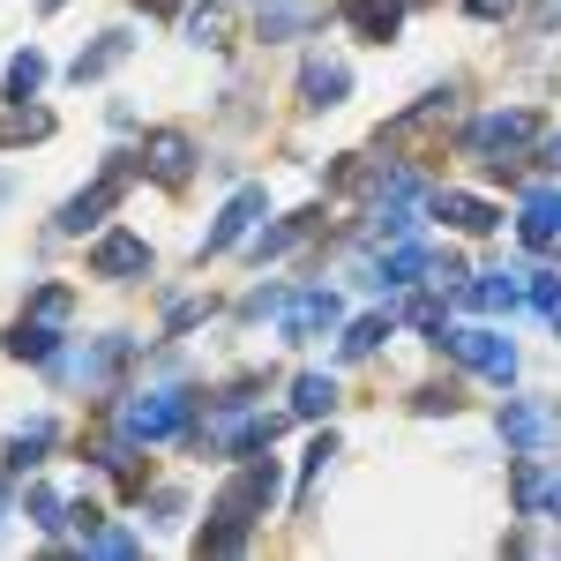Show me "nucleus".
<instances>
[{
	"label": "nucleus",
	"instance_id": "c85d7f7f",
	"mask_svg": "<svg viewBox=\"0 0 561 561\" xmlns=\"http://www.w3.org/2000/svg\"><path fill=\"white\" fill-rule=\"evenodd\" d=\"M524 300L539 307V314H554V307H561V277H554V270H524Z\"/></svg>",
	"mask_w": 561,
	"mask_h": 561
},
{
	"label": "nucleus",
	"instance_id": "1a4fd4ad",
	"mask_svg": "<svg viewBox=\"0 0 561 561\" xmlns=\"http://www.w3.org/2000/svg\"><path fill=\"white\" fill-rule=\"evenodd\" d=\"M277 330L285 337H330L337 330V293H285V307H277Z\"/></svg>",
	"mask_w": 561,
	"mask_h": 561
},
{
	"label": "nucleus",
	"instance_id": "a878e982",
	"mask_svg": "<svg viewBox=\"0 0 561 561\" xmlns=\"http://www.w3.org/2000/svg\"><path fill=\"white\" fill-rule=\"evenodd\" d=\"M300 232H307V217H285V225L255 232V248H248V255H255V262H277L285 248H300Z\"/></svg>",
	"mask_w": 561,
	"mask_h": 561
},
{
	"label": "nucleus",
	"instance_id": "a211bd4d",
	"mask_svg": "<svg viewBox=\"0 0 561 561\" xmlns=\"http://www.w3.org/2000/svg\"><path fill=\"white\" fill-rule=\"evenodd\" d=\"M404 8H412V0H345V23L359 31V38H397Z\"/></svg>",
	"mask_w": 561,
	"mask_h": 561
},
{
	"label": "nucleus",
	"instance_id": "7ed1b4c3",
	"mask_svg": "<svg viewBox=\"0 0 561 561\" xmlns=\"http://www.w3.org/2000/svg\"><path fill=\"white\" fill-rule=\"evenodd\" d=\"M68 314H76V293H68V285H45L38 300L23 307V322H15V330H8V352H15V359H60V322H68Z\"/></svg>",
	"mask_w": 561,
	"mask_h": 561
},
{
	"label": "nucleus",
	"instance_id": "bb28decb",
	"mask_svg": "<svg viewBox=\"0 0 561 561\" xmlns=\"http://www.w3.org/2000/svg\"><path fill=\"white\" fill-rule=\"evenodd\" d=\"M38 135H53V113H38V105H15V113H8V128H0V142H38Z\"/></svg>",
	"mask_w": 561,
	"mask_h": 561
},
{
	"label": "nucleus",
	"instance_id": "b1692460",
	"mask_svg": "<svg viewBox=\"0 0 561 561\" xmlns=\"http://www.w3.org/2000/svg\"><path fill=\"white\" fill-rule=\"evenodd\" d=\"M330 404H337V382H330V375H300V382H293V412H300V420H322Z\"/></svg>",
	"mask_w": 561,
	"mask_h": 561
},
{
	"label": "nucleus",
	"instance_id": "4468645a",
	"mask_svg": "<svg viewBox=\"0 0 561 561\" xmlns=\"http://www.w3.org/2000/svg\"><path fill=\"white\" fill-rule=\"evenodd\" d=\"M330 8L322 0H262V15H255V38H300V31H314Z\"/></svg>",
	"mask_w": 561,
	"mask_h": 561
},
{
	"label": "nucleus",
	"instance_id": "c9c22d12",
	"mask_svg": "<svg viewBox=\"0 0 561 561\" xmlns=\"http://www.w3.org/2000/svg\"><path fill=\"white\" fill-rule=\"evenodd\" d=\"M142 8H150V15H165V8H180V0H142Z\"/></svg>",
	"mask_w": 561,
	"mask_h": 561
},
{
	"label": "nucleus",
	"instance_id": "0eeeda50",
	"mask_svg": "<svg viewBox=\"0 0 561 561\" xmlns=\"http://www.w3.org/2000/svg\"><path fill=\"white\" fill-rule=\"evenodd\" d=\"M434 345L449 352V359H465L472 375H486V382H510L517 375V345L494 337V330H434Z\"/></svg>",
	"mask_w": 561,
	"mask_h": 561
},
{
	"label": "nucleus",
	"instance_id": "2eb2a0df",
	"mask_svg": "<svg viewBox=\"0 0 561 561\" xmlns=\"http://www.w3.org/2000/svg\"><path fill=\"white\" fill-rule=\"evenodd\" d=\"M524 248H554L561 240V195L554 187H539V195H524V217H517Z\"/></svg>",
	"mask_w": 561,
	"mask_h": 561
},
{
	"label": "nucleus",
	"instance_id": "6ab92c4d",
	"mask_svg": "<svg viewBox=\"0 0 561 561\" xmlns=\"http://www.w3.org/2000/svg\"><path fill=\"white\" fill-rule=\"evenodd\" d=\"M517 510H524V517H547V510L561 517V472L524 465V472H517Z\"/></svg>",
	"mask_w": 561,
	"mask_h": 561
},
{
	"label": "nucleus",
	"instance_id": "473e14b6",
	"mask_svg": "<svg viewBox=\"0 0 561 561\" xmlns=\"http://www.w3.org/2000/svg\"><path fill=\"white\" fill-rule=\"evenodd\" d=\"M465 8H472L479 23H494V15H510V0H465Z\"/></svg>",
	"mask_w": 561,
	"mask_h": 561
},
{
	"label": "nucleus",
	"instance_id": "dca6fc26",
	"mask_svg": "<svg viewBox=\"0 0 561 561\" xmlns=\"http://www.w3.org/2000/svg\"><path fill=\"white\" fill-rule=\"evenodd\" d=\"M434 217H442L449 232H494V225H502L494 203H479V195H449V187L434 195Z\"/></svg>",
	"mask_w": 561,
	"mask_h": 561
},
{
	"label": "nucleus",
	"instance_id": "f8f14e48",
	"mask_svg": "<svg viewBox=\"0 0 561 561\" xmlns=\"http://www.w3.org/2000/svg\"><path fill=\"white\" fill-rule=\"evenodd\" d=\"M255 217H270V195H262V187H240V195L225 203V217H217L210 232H203V255H225V248H232V240H240Z\"/></svg>",
	"mask_w": 561,
	"mask_h": 561
},
{
	"label": "nucleus",
	"instance_id": "ddd939ff",
	"mask_svg": "<svg viewBox=\"0 0 561 561\" xmlns=\"http://www.w3.org/2000/svg\"><path fill=\"white\" fill-rule=\"evenodd\" d=\"M142 270H150V248H142L135 232H105V240L90 248V277H113V285H121V277H142Z\"/></svg>",
	"mask_w": 561,
	"mask_h": 561
},
{
	"label": "nucleus",
	"instance_id": "cd10ccee",
	"mask_svg": "<svg viewBox=\"0 0 561 561\" xmlns=\"http://www.w3.org/2000/svg\"><path fill=\"white\" fill-rule=\"evenodd\" d=\"M382 337H389V314H359V322L345 330V359H367Z\"/></svg>",
	"mask_w": 561,
	"mask_h": 561
},
{
	"label": "nucleus",
	"instance_id": "423d86ee",
	"mask_svg": "<svg viewBox=\"0 0 561 561\" xmlns=\"http://www.w3.org/2000/svg\"><path fill=\"white\" fill-rule=\"evenodd\" d=\"M502 442H510L517 457H547V449H561V404L510 397V404H502Z\"/></svg>",
	"mask_w": 561,
	"mask_h": 561
},
{
	"label": "nucleus",
	"instance_id": "aec40b11",
	"mask_svg": "<svg viewBox=\"0 0 561 561\" xmlns=\"http://www.w3.org/2000/svg\"><path fill=\"white\" fill-rule=\"evenodd\" d=\"M420 270H427V248H420V240H389V255H382V270H375V285L404 293V285H420Z\"/></svg>",
	"mask_w": 561,
	"mask_h": 561
},
{
	"label": "nucleus",
	"instance_id": "c756f323",
	"mask_svg": "<svg viewBox=\"0 0 561 561\" xmlns=\"http://www.w3.org/2000/svg\"><path fill=\"white\" fill-rule=\"evenodd\" d=\"M31 524H38V531H60V524H68V502H60L53 486H38V494H31Z\"/></svg>",
	"mask_w": 561,
	"mask_h": 561
},
{
	"label": "nucleus",
	"instance_id": "2f4dec72",
	"mask_svg": "<svg viewBox=\"0 0 561 561\" xmlns=\"http://www.w3.org/2000/svg\"><path fill=\"white\" fill-rule=\"evenodd\" d=\"M277 307H285V285H262V293H248V314H255V322H262V314H277Z\"/></svg>",
	"mask_w": 561,
	"mask_h": 561
},
{
	"label": "nucleus",
	"instance_id": "72a5a7b5",
	"mask_svg": "<svg viewBox=\"0 0 561 561\" xmlns=\"http://www.w3.org/2000/svg\"><path fill=\"white\" fill-rule=\"evenodd\" d=\"M8 203H15V173H0V210H8Z\"/></svg>",
	"mask_w": 561,
	"mask_h": 561
},
{
	"label": "nucleus",
	"instance_id": "f03ea898",
	"mask_svg": "<svg viewBox=\"0 0 561 561\" xmlns=\"http://www.w3.org/2000/svg\"><path fill=\"white\" fill-rule=\"evenodd\" d=\"M187 427H195V397L187 389H135L121 404V434L128 442H173Z\"/></svg>",
	"mask_w": 561,
	"mask_h": 561
},
{
	"label": "nucleus",
	"instance_id": "20e7f679",
	"mask_svg": "<svg viewBox=\"0 0 561 561\" xmlns=\"http://www.w3.org/2000/svg\"><path fill=\"white\" fill-rule=\"evenodd\" d=\"M539 142V113L531 105H510V113H479L472 128H465V150H472L479 165H510L517 150Z\"/></svg>",
	"mask_w": 561,
	"mask_h": 561
},
{
	"label": "nucleus",
	"instance_id": "7c9ffc66",
	"mask_svg": "<svg viewBox=\"0 0 561 561\" xmlns=\"http://www.w3.org/2000/svg\"><path fill=\"white\" fill-rule=\"evenodd\" d=\"M83 547H90V554H135V531H113V524H98Z\"/></svg>",
	"mask_w": 561,
	"mask_h": 561
},
{
	"label": "nucleus",
	"instance_id": "e433bc0d",
	"mask_svg": "<svg viewBox=\"0 0 561 561\" xmlns=\"http://www.w3.org/2000/svg\"><path fill=\"white\" fill-rule=\"evenodd\" d=\"M554 330H561V307H554Z\"/></svg>",
	"mask_w": 561,
	"mask_h": 561
},
{
	"label": "nucleus",
	"instance_id": "9d476101",
	"mask_svg": "<svg viewBox=\"0 0 561 561\" xmlns=\"http://www.w3.org/2000/svg\"><path fill=\"white\" fill-rule=\"evenodd\" d=\"M142 173L158 180V187H187V173H195V142L180 128H158L150 142H142Z\"/></svg>",
	"mask_w": 561,
	"mask_h": 561
},
{
	"label": "nucleus",
	"instance_id": "f704fd0d",
	"mask_svg": "<svg viewBox=\"0 0 561 561\" xmlns=\"http://www.w3.org/2000/svg\"><path fill=\"white\" fill-rule=\"evenodd\" d=\"M547 165H554V173H561V135H547Z\"/></svg>",
	"mask_w": 561,
	"mask_h": 561
},
{
	"label": "nucleus",
	"instance_id": "9b49d317",
	"mask_svg": "<svg viewBox=\"0 0 561 561\" xmlns=\"http://www.w3.org/2000/svg\"><path fill=\"white\" fill-rule=\"evenodd\" d=\"M345 90H352V68L337 60V53H307V68H300V105L330 113V105H345Z\"/></svg>",
	"mask_w": 561,
	"mask_h": 561
},
{
	"label": "nucleus",
	"instance_id": "39448f33",
	"mask_svg": "<svg viewBox=\"0 0 561 561\" xmlns=\"http://www.w3.org/2000/svg\"><path fill=\"white\" fill-rule=\"evenodd\" d=\"M270 434H277V420L248 412V404H217L210 420H203V442H210L217 457H255V449H270Z\"/></svg>",
	"mask_w": 561,
	"mask_h": 561
},
{
	"label": "nucleus",
	"instance_id": "412c9836",
	"mask_svg": "<svg viewBox=\"0 0 561 561\" xmlns=\"http://www.w3.org/2000/svg\"><path fill=\"white\" fill-rule=\"evenodd\" d=\"M180 23H187V45H210V53H225V45H232V15H225V0H203V8H187Z\"/></svg>",
	"mask_w": 561,
	"mask_h": 561
},
{
	"label": "nucleus",
	"instance_id": "4be33fe9",
	"mask_svg": "<svg viewBox=\"0 0 561 561\" xmlns=\"http://www.w3.org/2000/svg\"><path fill=\"white\" fill-rule=\"evenodd\" d=\"M128 31H105V38L90 45V53H76V68H68V76H76V83H90V76H105V68H121V60H128Z\"/></svg>",
	"mask_w": 561,
	"mask_h": 561
},
{
	"label": "nucleus",
	"instance_id": "5701e85b",
	"mask_svg": "<svg viewBox=\"0 0 561 561\" xmlns=\"http://www.w3.org/2000/svg\"><path fill=\"white\" fill-rule=\"evenodd\" d=\"M53 420H31L23 434H8V472H31V465H45V449H53Z\"/></svg>",
	"mask_w": 561,
	"mask_h": 561
},
{
	"label": "nucleus",
	"instance_id": "f3484780",
	"mask_svg": "<svg viewBox=\"0 0 561 561\" xmlns=\"http://www.w3.org/2000/svg\"><path fill=\"white\" fill-rule=\"evenodd\" d=\"M465 300L486 307V314H510L524 300V270H479L472 285H465Z\"/></svg>",
	"mask_w": 561,
	"mask_h": 561
},
{
	"label": "nucleus",
	"instance_id": "f257e3e1",
	"mask_svg": "<svg viewBox=\"0 0 561 561\" xmlns=\"http://www.w3.org/2000/svg\"><path fill=\"white\" fill-rule=\"evenodd\" d=\"M277 502V457H248L240 472H232V486L217 494V510H210V531H203V554H240L248 547V531H255V517Z\"/></svg>",
	"mask_w": 561,
	"mask_h": 561
},
{
	"label": "nucleus",
	"instance_id": "6e6552de",
	"mask_svg": "<svg viewBox=\"0 0 561 561\" xmlns=\"http://www.w3.org/2000/svg\"><path fill=\"white\" fill-rule=\"evenodd\" d=\"M128 195V165H113V173H98L83 195H68L60 203V232H90V225H105V210Z\"/></svg>",
	"mask_w": 561,
	"mask_h": 561
},
{
	"label": "nucleus",
	"instance_id": "393cba45",
	"mask_svg": "<svg viewBox=\"0 0 561 561\" xmlns=\"http://www.w3.org/2000/svg\"><path fill=\"white\" fill-rule=\"evenodd\" d=\"M38 83H45V53H31V45H23V53L8 60V98L23 105V98H38Z\"/></svg>",
	"mask_w": 561,
	"mask_h": 561
}]
</instances>
